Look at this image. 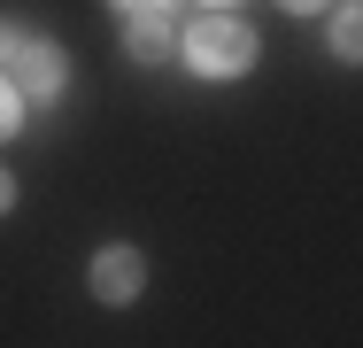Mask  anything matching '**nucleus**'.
Segmentation results:
<instances>
[{
    "instance_id": "7",
    "label": "nucleus",
    "mask_w": 363,
    "mask_h": 348,
    "mask_svg": "<svg viewBox=\"0 0 363 348\" xmlns=\"http://www.w3.org/2000/svg\"><path fill=\"white\" fill-rule=\"evenodd\" d=\"M116 8H124V16H155L162 0H116Z\"/></svg>"
},
{
    "instance_id": "10",
    "label": "nucleus",
    "mask_w": 363,
    "mask_h": 348,
    "mask_svg": "<svg viewBox=\"0 0 363 348\" xmlns=\"http://www.w3.org/2000/svg\"><path fill=\"white\" fill-rule=\"evenodd\" d=\"M8 47H16V39H8V23H0V62H8Z\"/></svg>"
},
{
    "instance_id": "5",
    "label": "nucleus",
    "mask_w": 363,
    "mask_h": 348,
    "mask_svg": "<svg viewBox=\"0 0 363 348\" xmlns=\"http://www.w3.org/2000/svg\"><path fill=\"white\" fill-rule=\"evenodd\" d=\"M333 55H340V62H356V55H363V23H356V8H340V23H333Z\"/></svg>"
},
{
    "instance_id": "4",
    "label": "nucleus",
    "mask_w": 363,
    "mask_h": 348,
    "mask_svg": "<svg viewBox=\"0 0 363 348\" xmlns=\"http://www.w3.org/2000/svg\"><path fill=\"white\" fill-rule=\"evenodd\" d=\"M124 55H132V62H170V55H178V31H170V16H162V8L124 23Z\"/></svg>"
},
{
    "instance_id": "2",
    "label": "nucleus",
    "mask_w": 363,
    "mask_h": 348,
    "mask_svg": "<svg viewBox=\"0 0 363 348\" xmlns=\"http://www.w3.org/2000/svg\"><path fill=\"white\" fill-rule=\"evenodd\" d=\"M0 77H8L16 93H39V101H47V93H62V47H55V39H16Z\"/></svg>"
},
{
    "instance_id": "9",
    "label": "nucleus",
    "mask_w": 363,
    "mask_h": 348,
    "mask_svg": "<svg viewBox=\"0 0 363 348\" xmlns=\"http://www.w3.org/2000/svg\"><path fill=\"white\" fill-rule=\"evenodd\" d=\"M286 8H294V16H309V8H325V0H286Z\"/></svg>"
},
{
    "instance_id": "8",
    "label": "nucleus",
    "mask_w": 363,
    "mask_h": 348,
    "mask_svg": "<svg viewBox=\"0 0 363 348\" xmlns=\"http://www.w3.org/2000/svg\"><path fill=\"white\" fill-rule=\"evenodd\" d=\"M8 202H16V186H8V170H0V209H8Z\"/></svg>"
},
{
    "instance_id": "6",
    "label": "nucleus",
    "mask_w": 363,
    "mask_h": 348,
    "mask_svg": "<svg viewBox=\"0 0 363 348\" xmlns=\"http://www.w3.org/2000/svg\"><path fill=\"white\" fill-rule=\"evenodd\" d=\"M16 124H23V93H16V85H8V77H0V139L16 132Z\"/></svg>"
},
{
    "instance_id": "1",
    "label": "nucleus",
    "mask_w": 363,
    "mask_h": 348,
    "mask_svg": "<svg viewBox=\"0 0 363 348\" xmlns=\"http://www.w3.org/2000/svg\"><path fill=\"white\" fill-rule=\"evenodd\" d=\"M178 55L201 70V77H240V70L255 62V31H240L232 16H209V23H194L178 39Z\"/></svg>"
},
{
    "instance_id": "3",
    "label": "nucleus",
    "mask_w": 363,
    "mask_h": 348,
    "mask_svg": "<svg viewBox=\"0 0 363 348\" xmlns=\"http://www.w3.org/2000/svg\"><path fill=\"white\" fill-rule=\"evenodd\" d=\"M140 286H147L140 248H101V256H93V294H101V302H132Z\"/></svg>"
}]
</instances>
